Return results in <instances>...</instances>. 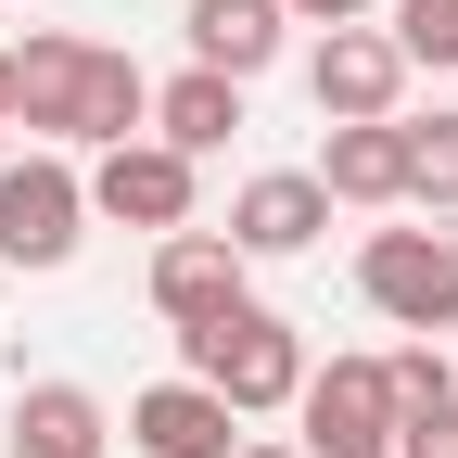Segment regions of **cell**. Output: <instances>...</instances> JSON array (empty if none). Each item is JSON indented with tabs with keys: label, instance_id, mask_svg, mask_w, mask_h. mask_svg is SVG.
<instances>
[{
	"label": "cell",
	"instance_id": "cell-15",
	"mask_svg": "<svg viewBox=\"0 0 458 458\" xmlns=\"http://www.w3.org/2000/svg\"><path fill=\"white\" fill-rule=\"evenodd\" d=\"M408 128V204L420 216H458V114L433 102V114H394Z\"/></svg>",
	"mask_w": 458,
	"mask_h": 458
},
{
	"label": "cell",
	"instance_id": "cell-9",
	"mask_svg": "<svg viewBox=\"0 0 458 458\" xmlns=\"http://www.w3.org/2000/svg\"><path fill=\"white\" fill-rule=\"evenodd\" d=\"M128 445H140V458H242V408L179 369V382L128 394Z\"/></svg>",
	"mask_w": 458,
	"mask_h": 458
},
{
	"label": "cell",
	"instance_id": "cell-13",
	"mask_svg": "<svg viewBox=\"0 0 458 458\" xmlns=\"http://www.w3.org/2000/svg\"><path fill=\"white\" fill-rule=\"evenodd\" d=\"M280 38H293L280 0H191V64H216V77H267Z\"/></svg>",
	"mask_w": 458,
	"mask_h": 458
},
{
	"label": "cell",
	"instance_id": "cell-18",
	"mask_svg": "<svg viewBox=\"0 0 458 458\" xmlns=\"http://www.w3.org/2000/svg\"><path fill=\"white\" fill-rule=\"evenodd\" d=\"M293 26H369V0H280Z\"/></svg>",
	"mask_w": 458,
	"mask_h": 458
},
{
	"label": "cell",
	"instance_id": "cell-1",
	"mask_svg": "<svg viewBox=\"0 0 458 458\" xmlns=\"http://www.w3.org/2000/svg\"><path fill=\"white\" fill-rule=\"evenodd\" d=\"M13 128H38L51 153H114V140H140L153 128V77L128 64V51H102V38H26L13 51Z\"/></svg>",
	"mask_w": 458,
	"mask_h": 458
},
{
	"label": "cell",
	"instance_id": "cell-8",
	"mask_svg": "<svg viewBox=\"0 0 458 458\" xmlns=\"http://www.w3.org/2000/svg\"><path fill=\"white\" fill-rule=\"evenodd\" d=\"M191 204H204V165L191 153H165V140H114L102 165H89V216H114V229H191Z\"/></svg>",
	"mask_w": 458,
	"mask_h": 458
},
{
	"label": "cell",
	"instance_id": "cell-2",
	"mask_svg": "<svg viewBox=\"0 0 458 458\" xmlns=\"http://www.w3.org/2000/svg\"><path fill=\"white\" fill-rule=\"evenodd\" d=\"M179 357H191V382H216L242 420H267V408H293V394H306V331L280 318V306H229V318L179 331Z\"/></svg>",
	"mask_w": 458,
	"mask_h": 458
},
{
	"label": "cell",
	"instance_id": "cell-3",
	"mask_svg": "<svg viewBox=\"0 0 458 458\" xmlns=\"http://www.w3.org/2000/svg\"><path fill=\"white\" fill-rule=\"evenodd\" d=\"M357 293L394 331H458V229H369L357 242Z\"/></svg>",
	"mask_w": 458,
	"mask_h": 458
},
{
	"label": "cell",
	"instance_id": "cell-10",
	"mask_svg": "<svg viewBox=\"0 0 458 458\" xmlns=\"http://www.w3.org/2000/svg\"><path fill=\"white\" fill-rule=\"evenodd\" d=\"M331 229V191H318V165H267V179L229 191V242L242 255H306Z\"/></svg>",
	"mask_w": 458,
	"mask_h": 458
},
{
	"label": "cell",
	"instance_id": "cell-5",
	"mask_svg": "<svg viewBox=\"0 0 458 458\" xmlns=\"http://www.w3.org/2000/svg\"><path fill=\"white\" fill-rule=\"evenodd\" d=\"M306 102L331 114V128L408 114V51H394V26H318V51H306Z\"/></svg>",
	"mask_w": 458,
	"mask_h": 458
},
{
	"label": "cell",
	"instance_id": "cell-19",
	"mask_svg": "<svg viewBox=\"0 0 458 458\" xmlns=\"http://www.w3.org/2000/svg\"><path fill=\"white\" fill-rule=\"evenodd\" d=\"M0 128H13V51H0Z\"/></svg>",
	"mask_w": 458,
	"mask_h": 458
},
{
	"label": "cell",
	"instance_id": "cell-20",
	"mask_svg": "<svg viewBox=\"0 0 458 458\" xmlns=\"http://www.w3.org/2000/svg\"><path fill=\"white\" fill-rule=\"evenodd\" d=\"M242 458H306V445H242Z\"/></svg>",
	"mask_w": 458,
	"mask_h": 458
},
{
	"label": "cell",
	"instance_id": "cell-4",
	"mask_svg": "<svg viewBox=\"0 0 458 458\" xmlns=\"http://www.w3.org/2000/svg\"><path fill=\"white\" fill-rule=\"evenodd\" d=\"M89 242V179L64 153H13L0 165V267H64Z\"/></svg>",
	"mask_w": 458,
	"mask_h": 458
},
{
	"label": "cell",
	"instance_id": "cell-17",
	"mask_svg": "<svg viewBox=\"0 0 458 458\" xmlns=\"http://www.w3.org/2000/svg\"><path fill=\"white\" fill-rule=\"evenodd\" d=\"M394 458H458V394H433V408L394 420Z\"/></svg>",
	"mask_w": 458,
	"mask_h": 458
},
{
	"label": "cell",
	"instance_id": "cell-12",
	"mask_svg": "<svg viewBox=\"0 0 458 458\" xmlns=\"http://www.w3.org/2000/svg\"><path fill=\"white\" fill-rule=\"evenodd\" d=\"M114 420H102V394L89 382H26L13 394V458H102Z\"/></svg>",
	"mask_w": 458,
	"mask_h": 458
},
{
	"label": "cell",
	"instance_id": "cell-16",
	"mask_svg": "<svg viewBox=\"0 0 458 458\" xmlns=\"http://www.w3.org/2000/svg\"><path fill=\"white\" fill-rule=\"evenodd\" d=\"M394 51L408 64H458V0H394Z\"/></svg>",
	"mask_w": 458,
	"mask_h": 458
},
{
	"label": "cell",
	"instance_id": "cell-11",
	"mask_svg": "<svg viewBox=\"0 0 458 458\" xmlns=\"http://www.w3.org/2000/svg\"><path fill=\"white\" fill-rule=\"evenodd\" d=\"M318 191L331 204H408V128L394 114H369V128H331V153H318Z\"/></svg>",
	"mask_w": 458,
	"mask_h": 458
},
{
	"label": "cell",
	"instance_id": "cell-21",
	"mask_svg": "<svg viewBox=\"0 0 458 458\" xmlns=\"http://www.w3.org/2000/svg\"><path fill=\"white\" fill-rule=\"evenodd\" d=\"M0 165H13V128H0Z\"/></svg>",
	"mask_w": 458,
	"mask_h": 458
},
{
	"label": "cell",
	"instance_id": "cell-14",
	"mask_svg": "<svg viewBox=\"0 0 458 458\" xmlns=\"http://www.w3.org/2000/svg\"><path fill=\"white\" fill-rule=\"evenodd\" d=\"M229 128H242V77H216V64H191V77H165L153 89V140L165 153H229Z\"/></svg>",
	"mask_w": 458,
	"mask_h": 458
},
{
	"label": "cell",
	"instance_id": "cell-7",
	"mask_svg": "<svg viewBox=\"0 0 458 458\" xmlns=\"http://www.w3.org/2000/svg\"><path fill=\"white\" fill-rule=\"evenodd\" d=\"M229 306H255V255L229 242V229H165L153 242V318L165 331H204Z\"/></svg>",
	"mask_w": 458,
	"mask_h": 458
},
{
	"label": "cell",
	"instance_id": "cell-6",
	"mask_svg": "<svg viewBox=\"0 0 458 458\" xmlns=\"http://www.w3.org/2000/svg\"><path fill=\"white\" fill-rule=\"evenodd\" d=\"M306 458H394V369L382 357H331L306 369Z\"/></svg>",
	"mask_w": 458,
	"mask_h": 458
}]
</instances>
